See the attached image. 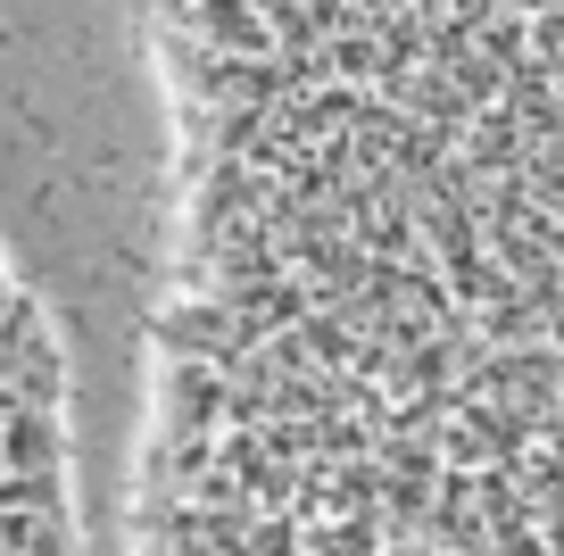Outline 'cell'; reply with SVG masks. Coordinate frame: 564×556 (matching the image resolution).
Wrapping results in <instances>:
<instances>
[{
	"mask_svg": "<svg viewBox=\"0 0 564 556\" xmlns=\"http://www.w3.org/2000/svg\"><path fill=\"white\" fill-rule=\"evenodd\" d=\"M159 42L141 556H564V0H159Z\"/></svg>",
	"mask_w": 564,
	"mask_h": 556,
	"instance_id": "6da1fadb",
	"label": "cell"
}]
</instances>
